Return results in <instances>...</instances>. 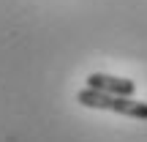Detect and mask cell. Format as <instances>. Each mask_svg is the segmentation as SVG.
<instances>
[{"label":"cell","mask_w":147,"mask_h":142,"mask_svg":"<svg viewBox=\"0 0 147 142\" xmlns=\"http://www.w3.org/2000/svg\"><path fill=\"white\" fill-rule=\"evenodd\" d=\"M76 101L82 107H93V109H109L125 118H136V120H147V104L144 101H134V96H112L101 93V90L84 88L76 93Z\"/></svg>","instance_id":"1"},{"label":"cell","mask_w":147,"mask_h":142,"mask_svg":"<svg viewBox=\"0 0 147 142\" xmlns=\"http://www.w3.org/2000/svg\"><path fill=\"white\" fill-rule=\"evenodd\" d=\"M87 88L101 90V93H112V96H134L136 85H134L131 79L112 77V74H90L87 77Z\"/></svg>","instance_id":"2"}]
</instances>
